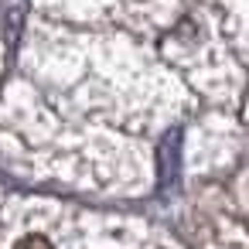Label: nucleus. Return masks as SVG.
Segmentation results:
<instances>
[{
  "label": "nucleus",
  "mask_w": 249,
  "mask_h": 249,
  "mask_svg": "<svg viewBox=\"0 0 249 249\" xmlns=\"http://www.w3.org/2000/svg\"><path fill=\"white\" fill-rule=\"evenodd\" d=\"M14 249H52V242L41 239V235H28V239H21Z\"/></svg>",
  "instance_id": "1"
}]
</instances>
